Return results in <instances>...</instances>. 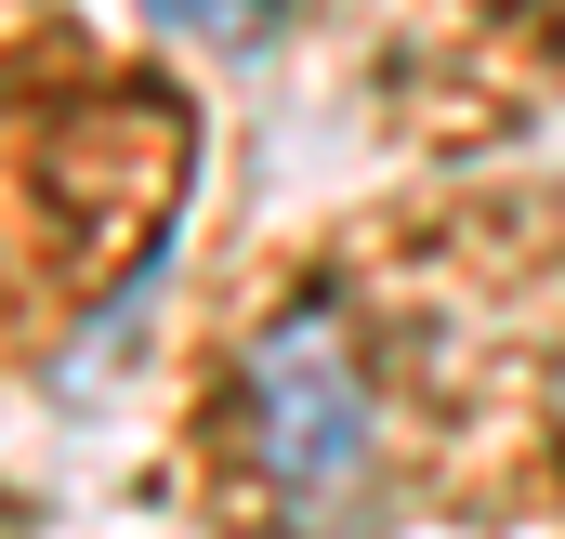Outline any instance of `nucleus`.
Segmentation results:
<instances>
[{
	"label": "nucleus",
	"mask_w": 565,
	"mask_h": 539,
	"mask_svg": "<svg viewBox=\"0 0 565 539\" xmlns=\"http://www.w3.org/2000/svg\"><path fill=\"white\" fill-rule=\"evenodd\" d=\"M369 434H382L369 356H355V329L329 303H289L277 329H250V356H237V447H250V474L289 514L355 500L369 487Z\"/></svg>",
	"instance_id": "1"
}]
</instances>
